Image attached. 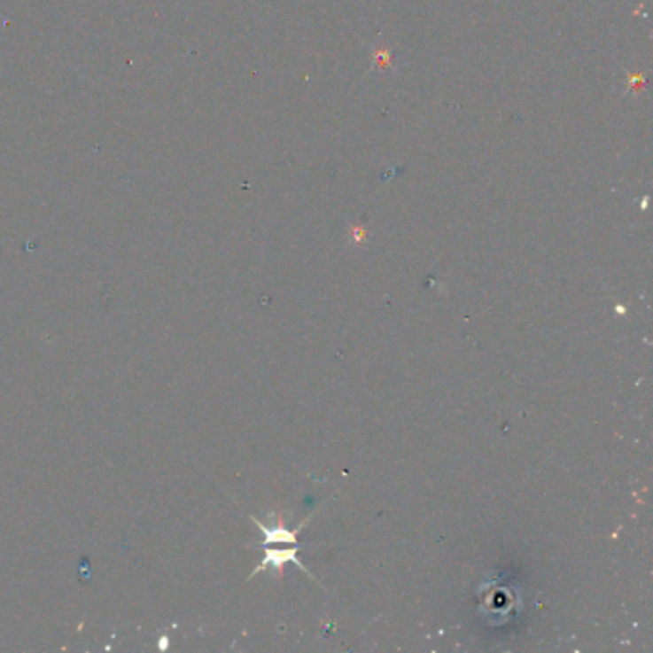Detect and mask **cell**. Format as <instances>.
<instances>
[{
	"label": "cell",
	"mask_w": 653,
	"mask_h": 653,
	"mask_svg": "<svg viewBox=\"0 0 653 653\" xmlns=\"http://www.w3.org/2000/svg\"><path fill=\"white\" fill-rule=\"evenodd\" d=\"M252 519L255 521V525H257L260 531H263V534H265V546H267V544L301 546L299 542H297V531H299V529L307 524V521H303V524H301L299 527H297L295 531H290L286 525L282 524V521H278V525H275V527H267V525L260 524L259 519H255V517H252Z\"/></svg>",
	"instance_id": "cell-1"
}]
</instances>
